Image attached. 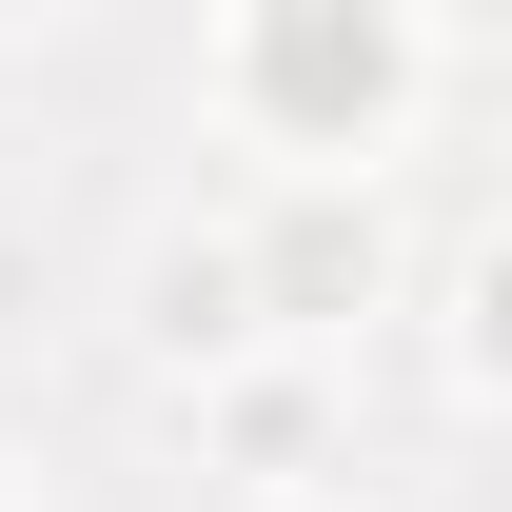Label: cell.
<instances>
[{"label": "cell", "mask_w": 512, "mask_h": 512, "mask_svg": "<svg viewBox=\"0 0 512 512\" xmlns=\"http://www.w3.org/2000/svg\"><path fill=\"white\" fill-rule=\"evenodd\" d=\"M414 99H434V20L414 0H237L217 20V119L276 178H375Z\"/></svg>", "instance_id": "obj_1"}, {"label": "cell", "mask_w": 512, "mask_h": 512, "mask_svg": "<svg viewBox=\"0 0 512 512\" xmlns=\"http://www.w3.org/2000/svg\"><path fill=\"white\" fill-rule=\"evenodd\" d=\"M237 256H256V316H276V335L394 316V197H375V178H276V197L237 217Z\"/></svg>", "instance_id": "obj_2"}, {"label": "cell", "mask_w": 512, "mask_h": 512, "mask_svg": "<svg viewBox=\"0 0 512 512\" xmlns=\"http://www.w3.org/2000/svg\"><path fill=\"white\" fill-rule=\"evenodd\" d=\"M119 335L158 355V375H237V355H296V335L256 316V256H237V217H178V237H138Z\"/></svg>", "instance_id": "obj_3"}, {"label": "cell", "mask_w": 512, "mask_h": 512, "mask_svg": "<svg viewBox=\"0 0 512 512\" xmlns=\"http://www.w3.org/2000/svg\"><path fill=\"white\" fill-rule=\"evenodd\" d=\"M217 434H237V453H296V434H316V394H296V375H256V355H237V375H217Z\"/></svg>", "instance_id": "obj_4"}, {"label": "cell", "mask_w": 512, "mask_h": 512, "mask_svg": "<svg viewBox=\"0 0 512 512\" xmlns=\"http://www.w3.org/2000/svg\"><path fill=\"white\" fill-rule=\"evenodd\" d=\"M256 512H375V493H316V473H276V493H256Z\"/></svg>", "instance_id": "obj_5"}, {"label": "cell", "mask_w": 512, "mask_h": 512, "mask_svg": "<svg viewBox=\"0 0 512 512\" xmlns=\"http://www.w3.org/2000/svg\"><path fill=\"white\" fill-rule=\"evenodd\" d=\"M0 20H20V0H0Z\"/></svg>", "instance_id": "obj_6"}]
</instances>
